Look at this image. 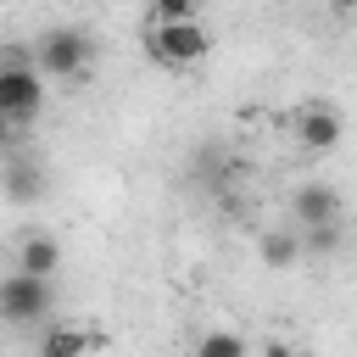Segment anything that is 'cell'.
Returning <instances> with one entry per match:
<instances>
[{
    "label": "cell",
    "instance_id": "14",
    "mask_svg": "<svg viewBox=\"0 0 357 357\" xmlns=\"http://www.w3.org/2000/svg\"><path fill=\"white\" fill-rule=\"evenodd\" d=\"M17 139H22V128H17V123H11V117H6V112H0V151H11V145H17Z\"/></svg>",
    "mask_w": 357,
    "mask_h": 357
},
{
    "label": "cell",
    "instance_id": "3",
    "mask_svg": "<svg viewBox=\"0 0 357 357\" xmlns=\"http://www.w3.org/2000/svg\"><path fill=\"white\" fill-rule=\"evenodd\" d=\"M50 312H56V290H50V279L22 273V268H11V273L0 279V324L28 329V324H50Z\"/></svg>",
    "mask_w": 357,
    "mask_h": 357
},
{
    "label": "cell",
    "instance_id": "1",
    "mask_svg": "<svg viewBox=\"0 0 357 357\" xmlns=\"http://www.w3.org/2000/svg\"><path fill=\"white\" fill-rule=\"evenodd\" d=\"M145 50H151V61H156V67H167V73H184V67L206 61V50H212V33H206L195 17H156V28L145 33Z\"/></svg>",
    "mask_w": 357,
    "mask_h": 357
},
{
    "label": "cell",
    "instance_id": "9",
    "mask_svg": "<svg viewBox=\"0 0 357 357\" xmlns=\"http://www.w3.org/2000/svg\"><path fill=\"white\" fill-rule=\"evenodd\" d=\"M257 257H262V268L284 273V268H296V257H301V234H296V229H268V234H257Z\"/></svg>",
    "mask_w": 357,
    "mask_h": 357
},
{
    "label": "cell",
    "instance_id": "7",
    "mask_svg": "<svg viewBox=\"0 0 357 357\" xmlns=\"http://www.w3.org/2000/svg\"><path fill=\"white\" fill-rule=\"evenodd\" d=\"M290 218H296L301 229H312V223H340V190L324 184V178H307V184L290 195Z\"/></svg>",
    "mask_w": 357,
    "mask_h": 357
},
{
    "label": "cell",
    "instance_id": "2",
    "mask_svg": "<svg viewBox=\"0 0 357 357\" xmlns=\"http://www.w3.org/2000/svg\"><path fill=\"white\" fill-rule=\"evenodd\" d=\"M28 61L45 73V78H78L89 61H95V39L84 28H45L28 50Z\"/></svg>",
    "mask_w": 357,
    "mask_h": 357
},
{
    "label": "cell",
    "instance_id": "6",
    "mask_svg": "<svg viewBox=\"0 0 357 357\" xmlns=\"http://www.w3.org/2000/svg\"><path fill=\"white\" fill-rule=\"evenodd\" d=\"M45 190H50V178H45L39 162L17 156V145L0 151V195H6L11 206H33V201H45Z\"/></svg>",
    "mask_w": 357,
    "mask_h": 357
},
{
    "label": "cell",
    "instance_id": "12",
    "mask_svg": "<svg viewBox=\"0 0 357 357\" xmlns=\"http://www.w3.org/2000/svg\"><path fill=\"white\" fill-rule=\"evenodd\" d=\"M251 346H245V335H234V329H206L201 340H195V357H245Z\"/></svg>",
    "mask_w": 357,
    "mask_h": 357
},
{
    "label": "cell",
    "instance_id": "5",
    "mask_svg": "<svg viewBox=\"0 0 357 357\" xmlns=\"http://www.w3.org/2000/svg\"><path fill=\"white\" fill-rule=\"evenodd\" d=\"M290 134H296V145H301V151H312V156H324V151H335V145H340V134H346V123H340V112H335L329 100H307V106L296 112V123H290Z\"/></svg>",
    "mask_w": 357,
    "mask_h": 357
},
{
    "label": "cell",
    "instance_id": "10",
    "mask_svg": "<svg viewBox=\"0 0 357 357\" xmlns=\"http://www.w3.org/2000/svg\"><path fill=\"white\" fill-rule=\"evenodd\" d=\"M39 346H45V357H78V351H95L100 335L95 329H78V324H50L39 335Z\"/></svg>",
    "mask_w": 357,
    "mask_h": 357
},
{
    "label": "cell",
    "instance_id": "13",
    "mask_svg": "<svg viewBox=\"0 0 357 357\" xmlns=\"http://www.w3.org/2000/svg\"><path fill=\"white\" fill-rule=\"evenodd\" d=\"M156 6V17H195L201 11V0H151Z\"/></svg>",
    "mask_w": 357,
    "mask_h": 357
},
{
    "label": "cell",
    "instance_id": "8",
    "mask_svg": "<svg viewBox=\"0 0 357 357\" xmlns=\"http://www.w3.org/2000/svg\"><path fill=\"white\" fill-rule=\"evenodd\" d=\"M11 268H22V273H39V279H56V268H61V240H56L50 229H28V234L17 240V257H11Z\"/></svg>",
    "mask_w": 357,
    "mask_h": 357
},
{
    "label": "cell",
    "instance_id": "11",
    "mask_svg": "<svg viewBox=\"0 0 357 357\" xmlns=\"http://www.w3.org/2000/svg\"><path fill=\"white\" fill-rule=\"evenodd\" d=\"M296 234H301V251H307V257H335L340 240H346L340 223H312V229H296Z\"/></svg>",
    "mask_w": 357,
    "mask_h": 357
},
{
    "label": "cell",
    "instance_id": "4",
    "mask_svg": "<svg viewBox=\"0 0 357 357\" xmlns=\"http://www.w3.org/2000/svg\"><path fill=\"white\" fill-rule=\"evenodd\" d=\"M0 112L28 128L39 112H45V73L28 61V56H6L0 61Z\"/></svg>",
    "mask_w": 357,
    "mask_h": 357
}]
</instances>
